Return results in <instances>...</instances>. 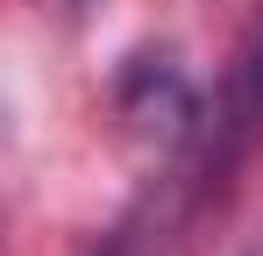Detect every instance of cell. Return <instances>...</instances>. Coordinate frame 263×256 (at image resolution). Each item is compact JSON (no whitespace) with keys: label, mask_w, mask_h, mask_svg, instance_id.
I'll use <instances>...</instances> for the list:
<instances>
[{"label":"cell","mask_w":263,"mask_h":256,"mask_svg":"<svg viewBox=\"0 0 263 256\" xmlns=\"http://www.w3.org/2000/svg\"><path fill=\"white\" fill-rule=\"evenodd\" d=\"M249 256H263V242H256V249H249Z\"/></svg>","instance_id":"1"},{"label":"cell","mask_w":263,"mask_h":256,"mask_svg":"<svg viewBox=\"0 0 263 256\" xmlns=\"http://www.w3.org/2000/svg\"><path fill=\"white\" fill-rule=\"evenodd\" d=\"M64 7H79V0H64Z\"/></svg>","instance_id":"2"}]
</instances>
